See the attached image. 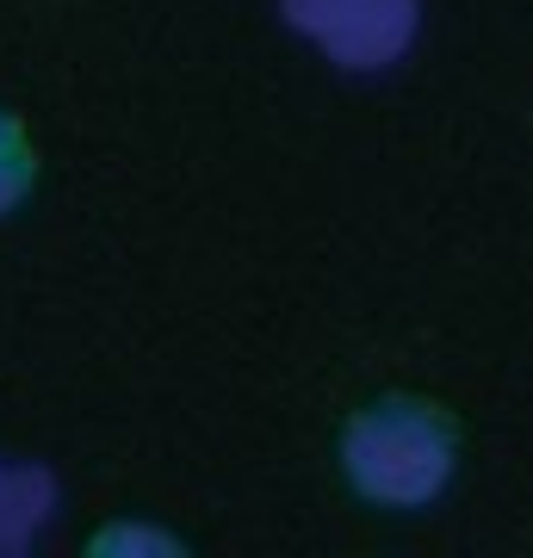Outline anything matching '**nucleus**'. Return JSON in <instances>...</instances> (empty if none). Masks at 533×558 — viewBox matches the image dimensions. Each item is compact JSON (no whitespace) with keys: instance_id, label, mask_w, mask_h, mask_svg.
<instances>
[{"instance_id":"f257e3e1","label":"nucleus","mask_w":533,"mask_h":558,"mask_svg":"<svg viewBox=\"0 0 533 558\" xmlns=\"http://www.w3.org/2000/svg\"><path fill=\"white\" fill-rule=\"evenodd\" d=\"M459 472V428L428 398H373L341 428V478L373 509H428Z\"/></svg>"},{"instance_id":"f03ea898","label":"nucleus","mask_w":533,"mask_h":558,"mask_svg":"<svg viewBox=\"0 0 533 558\" xmlns=\"http://www.w3.org/2000/svg\"><path fill=\"white\" fill-rule=\"evenodd\" d=\"M279 13L348 75H378L403 62L422 32V0H279Z\"/></svg>"},{"instance_id":"7ed1b4c3","label":"nucleus","mask_w":533,"mask_h":558,"mask_svg":"<svg viewBox=\"0 0 533 558\" xmlns=\"http://www.w3.org/2000/svg\"><path fill=\"white\" fill-rule=\"evenodd\" d=\"M57 515V478L38 459H0V558H20Z\"/></svg>"},{"instance_id":"20e7f679","label":"nucleus","mask_w":533,"mask_h":558,"mask_svg":"<svg viewBox=\"0 0 533 558\" xmlns=\"http://www.w3.org/2000/svg\"><path fill=\"white\" fill-rule=\"evenodd\" d=\"M38 186V149H32V131H25L20 112L0 106V218H13Z\"/></svg>"},{"instance_id":"39448f33","label":"nucleus","mask_w":533,"mask_h":558,"mask_svg":"<svg viewBox=\"0 0 533 558\" xmlns=\"http://www.w3.org/2000/svg\"><path fill=\"white\" fill-rule=\"evenodd\" d=\"M124 546H137V553H180V539L156 534V527H99L94 534V553H124Z\"/></svg>"}]
</instances>
